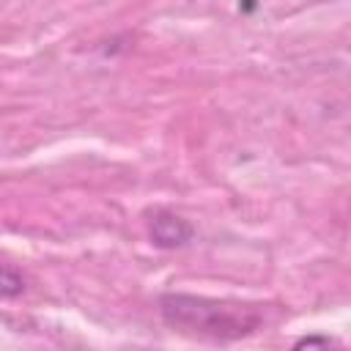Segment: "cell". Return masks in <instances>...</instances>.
Segmentation results:
<instances>
[{
  "mask_svg": "<svg viewBox=\"0 0 351 351\" xmlns=\"http://www.w3.org/2000/svg\"><path fill=\"white\" fill-rule=\"evenodd\" d=\"M162 313L173 326L211 337H241L258 326V313H252L250 307L195 296H165Z\"/></svg>",
  "mask_w": 351,
  "mask_h": 351,
  "instance_id": "cell-1",
  "label": "cell"
},
{
  "mask_svg": "<svg viewBox=\"0 0 351 351\" xmlns=\"http://www.w3.org/2000/svg\"><path fill=\"white\" fill-rule=\"evenodd\" d=\"M192 228L189 222H184L176 214H156L151 222V239L159 247H181L184 241H189Z\"/></svg>",
  "mask_w": 351,
  "mask_h": 351,
  "instance_id": "cell-2",
  "label": "cell"
},
{
  "mask_svg": "<svg viewBox=\"0 0 351 351\" xmlns=\"http://www.w3.org/2000/svg\"><path fill=\"white\" fill-rule=\"evenodd\" d=\"M22 291V277L8 269V266H0V293L11 296V293H19Z\"/></svg>",
  "mask_w": 351,
  "mask_h": 351,
  "instance_id": "cell-3",
  "label": "cell"
},
{
  "mask_svg": "<svg viewBox=\"0 0 351 351\" xmlns=\"http://www.w3.org/2000/svg\"><path fill=\"white\" fill-rule=\"evenodd\" d=\"M313 346H332V340L329 337H302L296 343V348H313Z\"/></svg>",
  "mask_w": 351,
  "mask_h": 351,
  "instance_id": "cell-4",
  "label": "cell"
}]
</instances>
